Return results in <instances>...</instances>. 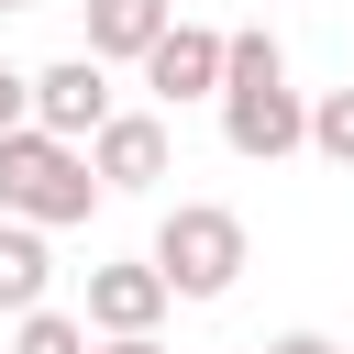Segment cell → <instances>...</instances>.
I'll return each mask as SVG.
<instances>
[{
  "label": "cell",
  "instance_id": "1",
  "mask_svg": "<svg viewBox=\"0 0 354 354\" xmlns=\"http://www.w3.org/2000/svg\"><path fill=\"white\" fill-rule=\"evenodd\" d=\"M221 144L243 166H277L310 144V100L288 88V44L277 33H232V77H221Z\"/></svg>",
  "mask_w": 354,
  "mask_h": 354
},
{
  "label": "cell",
  "instance_id": "2",
  "mask_svg": "<svg viewBox=\"0 0 354 354\" xmlns=\"http://www.w3.org/2000/svg\"><path fill=\"white\" fill-rule=\"evenodd\" d=\"M111 188H100V166H88V144H66V133H0V221H33V232H66V221H88Z\"/></svg>",
  "mask_w": 354,
  "mask_h": 354
},
{
  "label": "cell",
  "instance_id": "3",
  "mask_svg": "<svg viewBox=\"0 0 354 354\" xmlns=\"http://www.w3.org/2000/svg\"><path fill=\"white\" fill-rule=\"evenodd\" d=\"M243 210H221V199H177L166 221H155V266H166V288L177 299H232V277H243Z\"/></svg>",
  "mask_w": 354,
  "mask_h": 354
},
{
  "label": "cell",
  "instance_id": "4",
  "mask_svg": "<svg viewBox=\"0 0 354 354\" xmlns=\"http://www.w3.org/2000/svg\"><path fill=\"white\" fill-rule=\"evenodd\" d=\"M33 122L44 133H66V144H100L122 111H111V66L100 55H55L44 77H33Z\"/></svg>",
  "mask_w": 354,
  "mask_h": 354
},
{
  "label": "cell",
  "instance_id": "5",
  "mask_svg": "<svg viewBox=\"0 0 354 354\" xmlns=\"http://www.w3.org/2000/svg\"><path fill=\"white\" fill-rule=\"evenodd\" d=\"M221 77H232V33H210V22H177L155 55H144V88L177 111V100H221Z\"/></svg>",
  "mask_w": 354,
  "mask_h": 354
},
{
  "label": "cell",
  "instance_id": "6",
  "mask_svg": "<svg viewBox=\"0 0 354 354\" xmlns=\"http://www.w3.org/2000/svg\"><path fill=\"white\" fill-rule=\"evenodd\" d=\"M166 299H177V288H166V266H155V254H133V266H88V332H100V343L155 332V321H166Z\"/></svg>",
  "mask_w": 354,
  "mask_h": 354
},
{
  "label": "cell",
  "instance_id": "7",
  "mask_svg": "<svg viewBox=\"0 0 354 354\" xmlns=\"http://www.w3.org/2000/svg\"><path fill=\"white\" fill-rule=\"evenodd\" d=\"M88 166H100V188H111V199H144V188L166 177V122H155V111H122V122L88 144Z\"/></svg>",
  "mask_w": 354,
  "mask_h": 354
},
{
  "label": "cell",
  "instance_id": "8",
  "mask_svg": "<svg viewBox=\"0 0 354 354\" xmlns=\"http://www.w3.org/2000/svg\"><path fill=\"white\" fill-rule=\"evenodd\" d=\"M166 33H177V0H88V44H77V55H100V66H144Z\"/></svg>",
  "mask_w": 354,
  "mask_h": 354
},
{
  "label": "cell",
  "instance_id": "9",
  "mask_svg": "<svg viewBox=\"0 0 354 354\" xmlns=\"http://www.w3.org/2000/svg\"><path fill=\"white\" fill-rule=\"evenodd\" d=\"M44 277H55L44 232H33V221H0V321H33V310H44Z\"/></svg>",
  "mask_w": 354,
  "mask_h": 354
},
{
  "label": "cell",
  "instance_id": "10",
  "mask_svg": "<svg viewBox=\"0 0 354 354\" xmlns=\"http://www.w3.org/2000/svg\"><path fill=\"white\" fill-rule=\"evenodd\" d=\"M11 354H100V343H88V321H66V310H33V321H11Z\"/></svg>",
  "mask_w": 354,
  "mask_h": 354
},
{
  "label": "cell",
  "instance_id": "11",
  "mask_svg": "<svg viewBox=\"0 0 354 354\" xmlns=\"http://www.w3.org/2000/svg\"><path fill=\"white\" fill-rule=\"evenodd\" d=\"M310 155L354 166V88H321V100H310Z\"/></svg>",
  "mask_w": 354,
  "mask_h": 354
},
{
  "label": "cell",
  "instance_id": "12",
  "mask_svg": "<svg viewBox=\"0 0 354 354\" xmlns=\"http://www.w3.org/2000/svg\"><path fill=\"white\" fill-rule=\"evenodd\" d=\"M0 133H33V77L0 66Z\"/></svg>",
  "mask_w": 354,
  "mask_h": 354
},
{
  "label": "cell",
  "instance_id": "13",
  "mask_svg": "<svg viewBox=\"0 0 354 354\" xmlns=\"http://www.w3.org/2000/svg\"><path fill=\"white\" fill-rule=\"evenodd\" d=\"M266 354H343V343H332V332H277Z\"/></svg>",
  "mask_w": 354,
  "mask_h": 354
},
{
  "label": "cell",
  "instance_id": "14",
  "mask_svg": "<svg viewBox=\"0 0 354 354\" xmlns=\"http://www.w3.org/2000/svg\"><path fill=\"white\" fill-rule=\"evenodd\" d=\"M100 354H166V343H155V332H122V343H100Z\"/></svg>",
  "mask_w": 354,
  "mask_h": 354
},
{
  "label": "cell",
  "instance_id": "15",
  "mask_svg": "<svg viewBox=\"0 0 354 354\" xmlns=\"http://www.w3.org/2000/svg\"><path fill=\"white\" fill-rule=\"evenodd\" d=\"M0 11H44V0H0Z\"/></svg>",
  "mask_w": 354,
  "mask_h": 354
}]
</instances>
